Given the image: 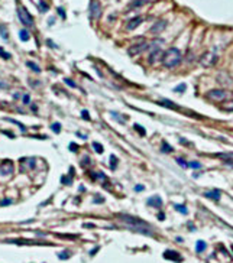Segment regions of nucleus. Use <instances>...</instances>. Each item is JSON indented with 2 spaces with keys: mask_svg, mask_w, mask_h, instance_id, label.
Listing matches in <instances>:
<instances>
[{
  "mask_svg": "<svg viewBox=\"0 0 233 263\" xmlns=\"http://www.w3.org/2000/svg\"><path fill=\"white\" fill-rule=\"evenodd\" d=\"M164 218H165V214H164V213H162V214H158V220H164Z\"/></svg>",
  "mask_w": 233,
  "mask_h": 263,
  "instance_id": "46",
  "label": "nucleus"
},
{
  "mask_svg": "<svg viewBox=\"0 0 233 263\" xmlns=\"http://www.w3.org/2000/svg\"><path fill=\"white\" fill-rule=\"evenodd\" d=\"M148 43L145 42V41H142L141 43H135V45H132L129 49H128V54L130 55V56H135V55H139L141 52H144L145 49H148Z\"/></svg>",
  "mask_w": 233,
  "mask_h": 263,
  "instance_id": "6",
  "label": "nucleus"
},
{
  "mask_svg": "<svg viewBox=\"0 0 233 263\" xmlns=\"http://www.w3.org/2000/svg\"><path fill=\"white\" fill-rule=\"evenodd\" d=\"M0 35H2V38H3V39H7V38H9V35H7V29H6V26H5V25H0Z\"/></svg>",
  "mask_w": 233,
  "mask_h": 263,
  "instance_id": "23",
  "label": "nucleus"
},
{
  "mask_svg": "<svg viewBox=\"0 0 233 263\" xmlns=\"http://www.w3.org/2000/svg\"><path fill=\"white\" fill-rule=\"evenodd\" d=\"M185 90V84H180L177 88H174V91H177V93H182Z\"/></svg>",
  "mask_w": 233,
  "mask_h": 263,
  "instance_id": "36",
  "label": "nucleus"
},
{
  "mask_svg": "<svg viewBox=\"0 0 233 263\" xmlns=\"http://www.w3.org/2000/svg\"><path fill=\"white\" fill-rule=\"evenodd\" d=\"M75 135H77L78 137H83V139H87V136H85V135H81V133H78V132H77V133H75Z\"/></svg>",
  "mask_w": 233,
  "mask_h": 263,
  "instance_id": "47",
  "label": "nucleus"
},
{
  "mask_svg": "<svg viewBox=\"0 0 233 263\" xmlns=\"http://www.w3.org/2000/svg\"><path fill=\"white\" fill-rule=\"evenodd\" d=\"M161 62L167 68H174L181 62V52L177 48H170L167 49L161 56Z\"/></svg>",
  "mask_w": 233,
  "mask_h": 263,
  "instance_id": "2",
  "label": "nucleus"
},
{
  "mask_svg": "<svg viewBox=\"0 0 233 263\" xmlns=\"http://www.w3.org/2000/svg\"><path fill=\"white\" fill-rule=\"evenodd\" d=\"M20 162L22 163H26L25 166V171L26 169H33L35 168V158H23V159H20Z\"/></svg>",
  "mask_w": 233,
  "mask_h": 263,
  "instance_id": "15",
  "label": "nucleus"
},
{
  "mask_svg": "<svg viewBox=\"0 0 233 263\" xmlns=\"http://www.w3.org/2000/svg\"><path fill=\"white\" fill-rule=\"evenodd\" d=\"M144 189H145L144 185H136V187H135V191H138V192H139V191H144Z\"/></svg>",
  "mask_w": 233,
  "mask_h": 263,
  "instance_id": "43",
  "label": "nucleus"
},
{
  "mask_svg": "<svg viewBox=\"0 0 233 263\" xmlns=\"http://www.w3.org/2000/svg\"><path fill=\"white\" fill-rule=\"evenodd\" d=\"M164 257L168 259V260H174V262H177V263H181V262H182V256H181L178 252H174V250H167V252L164 253Z\"/></svg>",
  "mask_w": 233,
  "mask_h": 263,
  "instance_id": "12",
  "label": "nucleus"
},
{
  "mask_svg": "<svg viewBox=\"0 0 233 263\" xmlns=\"http://www.w3.org/2000/svg\"><path fill=\"white\" fill-rule=\"evenodd\" d=\"M0 55H2L5 59H9V58H10V54L5 52V49H3V48H0Z\"/></svg>",
  "mask_w": 233,
  "mask_h": 263,
  "instance_id": "37",
  "label": "nucleus"
},
{
  "mask_svg": "<svg viewBox=\"0 0 233 263\" xmlns=\"http://www.w3.org/2000/svg\"><path fill=\"white\" fill-rule=\"evenodd\" d=\"M200 62H201V65H204V67H212V65H214L217 62V55L214 52H206L200 58Z\"/></svg>",
  "mask_w": 233,
  "mask_h": 263,
  "instance_id": "4",
  "label": "nucleus"
},
{
  "mask_svg": "<svg viewBox=\"0 0 233 263\" xmlns=\"http://www.w3.org/2000/svg\"><path fill=\"white\" fill-rule=\"evenodd\" d=\"M19 38H20L22 41H25V42H26V41H29V39H31V35H29V32H28L26 29H22V31L19 32Z\"/></svg>",
  "mask_w": 233,
  "mask_h": 263,
  "instance_id": "17",
  "label": "nucleus"
},
{
  "mask_svg": "<svg viewBox=\"0 0 233 263\" xmlns=\"http://www.w3.org/2000/svg\"><path fill=\"white\" fill-rule=\"evenodd\" d=\"M165 26H167V20H164V19H161V20H156L155 23L151 26V33L152 35H158V33H161L162 31L165 29Z\"/></svg>",
  "mask_w": 233,
  "mask_h": 263,
  "instance_id": "9",
  "label": "nucleus"
},
{
  "mask_svg": "<svg viewBox=\"0 0 233 263\" xmlns=\"http://www.w3.org/2000/svg\"><path fill=\"white\" fill-rule=\"evenodd\" d=\"M158 104H161V106H167V107H171V108H178V106L177 104H174L172 101H170V100H161V101H158Z\"/></svg>",
  "mask_w": 233,
  "mask_h": 263,
  "instance_id": "18",
  "label": "nucleus"
},
{
  "mask_svg": "<svg viewBox=\"0 0 233 263\" xmlns=\"http://www.w3.org/2000/svg\"><path fill=\"white\" fill-rule=\"evenodd\" d=\"M78 189H80V191H81V192H84V191H85V188H84V187H83V185H80V188H78Z\"/></svg>",
  "mask_w": 233,
  "mask_h": 263,
  "instance_id": "50",
  "label": "nucleus"
},
{
  "mask_svg": "<svg viewBox=\"0 0 233 263\" xmlns=\"http://www.w3.org/2000/svg\"><path fill=\"white\" fill-rule=\"evenodd\" d=\"M64 82H65V84H68L69 87H71V88H77V87H78L73 80H69V78H64Z\"/></svg>",
  "mask_w": 233,
  "mask_h": 263,
  "instance_id": "28",
  "label": "nucleus"
},
{
  "mask_svg": "<svg viewBox=\"0 0 233 263\" xmlns=\"http://www.w3.org/2000/svg\"><path fill=\"white\" fill-rule=\"evenodd\" d=\"M161 150H162V153H171V152L174 150V147H171L167 142H162V147H161Z\"/></svg>",
  "mask_w": 233,
  "mask_h": 263,
  "instance_id": "19",
  "label": "nucleus"
},
{
  "mask_svg": "<svg viewBox=\"0 0 233 263\" xmlns=\"http://www.w3.org/2000/svg\"><path fill=\"white\" fill-rule=\"evenodd\" d=\"M118 218L132 231L135 233H139V234H144V236H155L152 227L139 217H135V215H130V214H118Z\"/></svg>",
  "mask_w": 233,
  "mask_h": 263,
  "instance_id": "1",
  "label": "nucleus"
},
{
  "mask_svg": "<svg viewBox=\"0 0 233 263\" xmlns=\"http://www.w3.org/2000/svg\"><path fill=\"white\" fill-rule=\"evenodd\" d=\"M177 162H178L182 168H188V162H185V161H184V159H181V158H178V159H177Z\"/></svg>",
  "mask_w": 233,
  "mask_h": 263,
  "instance_id": "35",
  "label": "nucleus"
},
{
  "mask_svg": "<svg viewBox=\"0 0 233 263\" xmlns=\"http://www.w3.org/2000/svg\"><path fill=\"white\" fill-rule=\"evenodd\" d=\"M206 247H207V244L203 242V240H198L197 244H196V252H197V253H201V252L206 250Z\"/></svg>",
  "mask_w": 233,
  "mask_h": 263,
  "instance_id": "16",
  "label": "nucleus"
},
{
  "mask_svg": "<svg viewBox=\"0 0 233 263\" xmlns=\"http://www.w3.org/2000/svg\"><path fill=\"white\" fill-rule=\"evenodd\" d=\"M26 65H28V67H29V68H31L32 71H35L36 74H39V72H41V68L38 67L36 64H33L32 61H28V62H26Z\"/></svg>",
  "mask_w": 233,
  "mask_h": 263,
  "instance_id": "20",
  "label": "nucleus"
},
{
  "mask_svg": "<svg viewBox=\"0 0 233 263\" xmlns=\"http://www.w3.org/2000/svg\"><path fill=\"white\" fill-rule=\"evenodd\" d=\"M84 227H87V228H91V227H94V224H90V223H87V224H84Z\"/></svg>",
  "mask_w": 233,
  "mask_h": 263,
  "instance_id": "48",
  "label": "nucleus"
},
{
  "mask_svg": "<svg viewBox=\"0 0 233 263\" xmlns=\"http://www.w3.org/2000/svg\"><path fill=\"white\" fill-rule=\"evenodd\" d=\"M51 129L55 132V133H59V132H61V124L59 123H52L51 124Z\"/></svg>",
  "mask_w": 233,
  "mask_h": 263,
  "instance_id": "30",
  "label": "nucleus"
},
{
  "mask_svg": "<svg viewBox=\"0 0 233 263\" xmlns=\"http://www.w3.org/2000/svg\"><path fill=\"white\" fill-rule=\"evenodd\" d=\"M97 252H99V247H96L94 250H91V252H90V256H94V254H96Z\"/></svg>",
  "mask_w": 233,
  "mask_h": 263,
  "instance_id": "45",
  "label": "nucleus"
},
{
  "mask_svg": "<svg viewBox=\"0 0 233 263\" xmlns=\"http://www.w3.org/2000/svg\"><path fill=\"white\" fill-rule=\"evenodd\" d=\"M32 112H35V113L38 112V107H36V106H32Z\"/></svg>",
  "mask_w": 233,
  "mask_h": 263,
  "instance_id": "49",
  "label": "nucleus"
},
{
  "mask_svg": "<svg viewBox=\"0 0 233 263\" xmlns=\"http://www.w3.org/2000/svg\"><path fill=\"white\" fill-rule=\"evenodd\" d=\"M48 9H49V6L46 5L43 0H41V2H39V10L41 12H48Z\"/></svg>",
  "mask_w": 233,
  "mask_h": 263,
  "instance_id": "25",
  "label": "nucleus"
},
{
  "mask_svg": "<svg viewBox=\"0 0 233 263\" xmlns=\"http://www.w3.org/2000/svg\"><path fill=\"white\" fill-rule=\"evenodd\" d=\"M13 173V162L9 161V159H5L2 163H0V175H12Z\"/></svg>",
  "mask_w": 233,
  "mask_h": 263,
  "instance_id": "8",
  "label": "nucleus"
},
{
  "mask_svg": "<svg viewBox=\"0 0 233 263\" xmlns=\"http://www.w3.org/2000/svg\"><path fill=\"white\" fill-rule=\"evenodd\" d=\"M5 120H7V122H12V123L17 124V126L22 129V132H25V130H26V127H25V126H23V124H20V123H19V122H16V120H12V119H5Z\"/></svg>",
  "mask_w": 233,
  "mask_h": 263,
  "instance_id": "33",
  "label": "nucleus"
},
{
  "mask_svg": "<svg viewBox=\"0 0 233 263\" xmlns=\"http://www.w3.org/2000/svg\"><path fill=\"white\" fill-rule=\"evenodd\" d=\"M93 149H94L97 153H103V152H104L103 146H101L100 143H97V142H93Z\"/></svg>",
  "mask_w": 233,
  "mask_h": 263,
  "instance_id": "22",
  "label": "nucleus"
},
{
  "mask_svg": "<svg viewBox=\"0 0 233 263\" xmlns=\"http://www.w3.org/2000/svg\"><path fill=\"white\" fill-rule=\"evenodd\" d=\"M5 243H15V244H52V243H42V242H35V240H5Z\"/></svg>",
  "mask_w": 233,
  "mask_h": 263,
  "instance_id": "11",
  "label": "nucleus"
},
{
  "mask_svg": "<svg viewBox=\"0 0 233 263\" xmlns=\"http://www.w3.org/2000/svg\"><path fill=\"white\" fill-rule=\"evenodd\" d=\"M22 100H23V103H25V104H29V101H31V97H29L28 94H25V96L22 97Z\"/></svg>",
  "mask_w": 233,
  "mask_h": 263,
  "instance_id": "40",
  "label": "nucleus"
},
{
  "mask_svg": "<svg viewBox=\"0 0 233 263\" xmlns=\"http://www.w3.org/2000/svg\"><path fill=\"white\" fill-rule=\"evenodd\" d=\"M69 256H71V253L68 250H64V252L58 253V259H61V260H67V259H69Z\"/></svg>",
  "mask_w": 233,
  "mask_h": 263,
  "instance_id": "21",
  "label": "nucleus"
},
{
  "mask_svg": "<svg viewBox=\"0 0 233 263\" xmlns=\"http://www.w3.org/2000/svg\"><path fill=\"white\" fill-rule=\"evenodd\" d=\"M61 182H62L64 185H71V184H73V179L68 178V177H62V178H61Z\"/></svg>",
  "mask_w": 233,
  "mask_h": 263,
  "instance_id": "31",
  "label": "nucleus"
},
{
  "mask_svg": "<svg viewBox=\"0 0 233 263\" xmlns=\"http://www.w3.org/2000/svg\"><path fill=\"white\" fill-rule=\"evenodd\" d=\"M207 97L214 100V101H223V100H226L227 93L224 90H210L207 93Z\"/></svg>",
  "mask_w": 233,
  "mask_h": 263,
  "instance_id": "7",
  "label": "nucleus"
},
{
  "mask_svg": "<svg viewBox=\"0 0 233 263\" xmlns=\"http://www.w3.org/2000/svg\"><path fill=\"white\" fill-rule=\"evenodd\" d=\"M103 201H104L103 197H100L99 194H96V195H94V203H96V204H101Z\"/></svg>",
  "mask_w": 233,
  "mask_h": 263,
  "instance_id": "34",
  "label": "nucleus"
},
{
  "mask_svg": "<svg viewBox=\"0 0 233 263\" xmlns=\"http://www.w3.org/2000/svg\"><path fill=\"white\" fill-rule=\"evenodd\" d=\"M69 150H73V152H75V150H77V145L71 143V145H69Z\"/></svg>",
  "mask_w": 233,
  "mask_h": 263,
  "instance_id": "44",
  "label": "nucleus"
},
{
  "mask_svg": "<svg viewBox=\"0 0 233 263\" xmlns=\"http://www.w3.org/2000/svg\"><path fill=\"white\" fill-rule=\"evenodd\" d=\"M204 195L207 197V198H212V200H214V201H219V200H220L222 192H220V189H213V191H207V192H204Z\"/></svg>",
  "mask_w": 233,
  "mask_h": 263,
  "instance_id": "14",
  "label": "nucleus"
},
{
  "mask_svg": "<svg viewBox=\"0 0 233 263\" xmlns=\"http://www.w3.org/2000/svg\"><path fill=\"white\" fill-rule=\"evenodd\" d=\"M0 88H2V90H6V88H7V82L0 81Z\"/></svg>",
  "mask_w": 233,
  "mask_h": 263,
  "instance_id": "42",
  "label": "nucleus"
},
{
  "mask_svg": "<svg viewBox=\"0 0 233 263\" xmlns=\"http://www.w3.org/2000/svg\"><path fill=\"white\" fill-rule=\"evenodd\" d=\"M232 250H233V246H232Z\"/></svg>",
  "mask_w": 233,
  "mask_h": 263,
  "instance_id": "51",
  "label": "nucleus"
},
{
  "mask_svg": "<svg viewBox=\"0 0 233 263\" xmlns=\"http://www.w3.org/2000/svg\"><path fill=\"white\" fill-rule=\"evenodd\" d=\"M188 168H193V169H200L201 165L198 162H188Z\"/></svg>",
  "mask_w": 233,
  "mask_h": 263,
  "instance_id": "32",
  "label": "nucleus"
},
{
  "mask_svg": "<svg viewBox=\"0 0 233 263\" xmlns=\"http://www.w3.org/2000/svg\"><path fill=\"white\" fill-rule=\"evenodd\" d=\"M100 16H101V5L97 2V0H91V3H90V17L97 20V19H100Z\"/></svg>",
  "mask_w": 233,
  "mask_h": 263,
  "instance_id": "5",
  "label": "nucleus"
},
{
  "mask_svg": "<svg viewBox=\"0 0 233 263\" xmlns=\"http://www.w3.org/2000/svg\"><path fill=\"white\" fill-rule=\"evenodd\" d=\"M17 16H19V20H20L25 26H32V25H33V17H32V15L28 12L26 7H23V6L17 7Z\"/></svg>",
  "mask_w": 233,
  "mask_h": 263,
  "instance_id": "3",
  "label": "nucleus"
},
{
  "mask_svg": "<svg viewBox=\"0 0 233 263\" xmlns=\"http://www.w3.org/2000/svg\"><path fill=\"white\" fill-rule=\"evenodd\" d=\"M174 208H175V210H178L181 214H187V207H184V205H178V204H175V205H174Z\"/></svg>",
  "mask_w": 233,
  "mask_h": 263,
  "instance_id": "27",
  "label": "nucleus"
},
{
  "mask_svg": "<svg viewBox=\"0 0 233 263\" xmlns=\"http://www.w3.org/2000/svg\"><path fill=\"white\" fill-rule=\"evenodd\" d=\"M145 2H148V0H145Z\"/></svg>",
  "mask_w": 233,
  "mask_h": 263,
  "instance_id": "52",
  "label": "nucleus"
},
{
  "mask_svg": "<svg viewBox=\"0 0 233 263\" xmlns=\"http://www.w3.org/2000/svg\"><path fill=\"white\" fill-rule=\"evenodd\" d=\"M144 22V19L141 17V16H136V17H132L130 20H128V23H126V29L128 31H135L139 25H141Z\"/></svg>",
  "mask_w": 233,
  "mask_h": 263,
  "instance_id": "10",
  "label": "nucleus"
},
{
  "mask_svg": "<svg viewBox=\"0 0 233 263\" xmlns=\"http://www.w3.org/2000/svg\"><path fill=\"white\" fill-rule=\"evenodd\" d=\"M81 116H83L84 120H90V114H88L87 110H83V112H81Z\"/></svg>",
  "mask_w": 233,
  "mask_h": 263,
  "instance_id": "39",
  "label": "nucleus"
},
{
  "mask_svg": "<svg viewBox=\"0 0 233 263\" xmlns=\"http://www.w3.org/2000/svg\"><path fill=\"white\" fill-rule=\"evenodd\" d=\"M146 2L145 0H135V2L130 5V9H133V7H139V6H144Z\"/></svg>",
  "mask_w": 233,
  "mask_h": 263,
  "instance_id": "24",
  "label": "nucleus"
},
{
  "mask_svg": "<svg viewBox=\"0 0 233 263\" xmlns=\"http://www.w3.org/2000/svg\"><path fill=\"white\" fill-rule=\"evenodd\" d=\"M148 205L159 208V207H162V198L159 195H154V197H151V198L148 200Z\"/></svg>",
  "mask_w": 233,
  "mask_h": 263,
  "instance_id": "13",
  "label": "nucleus"
},
{
  "mask_svg": "<svg viewBox=\"0 0 233 263\" xmlns=\"http://www.w3.org/2000/svg\"><path fill=\"white\" fill-rule=\"evenodd\" d=\"M12 203H13V200H3V201H0V205L5 207V205H10Z\"/></svg>",
  "mask_w": 233,
  "mask_h": 263,
  "instance_id": "38",
  "label": "nucleus"
},
{
  "mask_svg": "<svg viewBox=\"0 0 233 263\" xmlns=\"http://www.w3.org/2000/svg\"><path fill=\"white\" fill-rule=\"evenodd\" d=\"M133 127H135V129L138 130V133H141V136H145V135H146V132H145V129H144L142 126H139L138 123H136V124H135Z\"/></svg>",
  "mask_w": 233,
  "mask_h": 263,
  "instance_id": "26",
  "label": "nucleus"
},
{
  "mask_svg": "<svg viewBox=\"0 0 233 263\" xmlns=\"http://www.w3.org/2000/svg\"><path fill=\"white\" fill-rule=\"evenodd\" d=\"M57 12L59 13V16H61L62 19H65V12H64V9H62V7H58V9H57Z\"/></svg>",
  "mask_w": 233,
  "mask_h": 263,
  "instance_id": "41",
  "label": "nucleus"
},
{
  "mask_svg": "<svg viewBox=\"0 0 233 263\" xmlns=\"http://www.w3.org/2000/svg\"><path fill=\"white\" fill-rule=\"evenodd\" d=\"M116 165H118V159H116L114 155H111L110 156V168L111 169H116Z\"/></svg>",
  "mask_w": 233,
  "mask_h": 263,
  "instance_id": "29",
  "label": "nucleus"
}]
</instances>
